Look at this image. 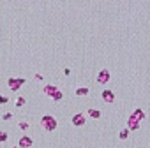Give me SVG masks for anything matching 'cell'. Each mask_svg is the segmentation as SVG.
Returning a JSON list of instances; mask_svg holds the SVG:
<instances>
[{"label":"cell","mask_w":150,"mask_h":148,"mask_svg":"<svg viewBox=\"0 0 150 148\" xmlns=\"http://www.w3.org/2000/svg\"><path fill=\"white\" fill-rule=\"evenodd\" d=\"M101 97H103V101H104L106 104H111V102H115V93H113L111 90H109V88H104V90H103Z\"/></svg>","instance_id":"cell-4"},{"label":"cell","mask_w":150,"mask_h":148,"mask_svg":"<svg viewBox=\"0 0 150 148\" xmlns=\"http://www.w3.org/2000/svg\"><path fill=\"white\" fill-rule=\"evenodd\" d=\"M44 93L49 95L55 102H58L60 99H62V92H60L57 87H53V85H46V87H44Z\"/></svg>","instance_id":"cell-2"},{"label":"cell","mask_w":150,"mask_h":148,"mask_svg":"<svg viewBox=\"0 0 150 148\" xmlns=\"http://www.w3.org/2000/svg\"><path fill=\"white\" fill-rule=\"evenodd\" d=\"M127 136H129V129L120 131V134H118V137H120V139H127Z\"/></svg>","instance_id":"cell-12"},{"label":"cell","mask_w":150,"mask_h":148,"mask_svg":"<svg viewBox=\"0 0 150 148\" xmlns=\"http://www.w3.org/2000/svg\"><path fill=\"white\" fill-rule=\"evenodd\" d=\"M2 118H4V120H11V118H13V115H11V113H5Z\"/></svg>","instance_id":"cell-17"},{"label":"cell","mask_w":150,"mask_h":148,"mask_svg":"<svg viewBox=\"0 0 150 148\" xmlns=\"http://www.w3.org/2000/svg\"><path fill=\"white\" fill-rule=\"evenodd\" d=\"M131 118H134V120H143L145 118V113H143V109H136V111H133V115H131Z\"/></svg>","instance_id":"cell-8"},{"label":"cell","mask_w":150,"mask_h":148,"mask_svg":"<svg viewBox=\"0 0 150 148\" xmlns=\"http://www.w3.org/2000/svg\"><path fill=\"white\" fill-rule=\"evenodd\" d=\"M7 132H4V131H0V143H4V141H7Z\"/></svg>","instance_id":"cell-14"},{"label":"cell","mask_w":150,"mask_h":148,"mask_svg":"<svg viewBox=\"0 0 150 148\" xmlns=\"http://www.w3.org/2000/svg\"><path fill=\"white\" fill-rule=\"evenodd\" d=\"M14 148H16V146H14Z\"/></svg>","instance_id":"cell-18"},{"label":"cell","mask_w":150,"mask_h":148,"mask_svg":"<svg viewBox=\"0 0 150 148\" xmlns=\"http://www.w3.org/2000/svg\"><path fill=\"white\" fill-rule=\"evenodd\" d=\"M18 146L19 148H30V146H32V137L21 136V137H19V141H18Z\"/></svg>","instance_id":"cell-7"},{"label":"cell","mask_w":150,"mask_h":148,"mask_svg":"<svg viewBox=\"0 0 150 148\" xmlns=\"http://www.w3.org/2000/svg\"><path fill=\"white\" fill-rule=\"evenodd\" d=\"M108 81H109V71L108 69H103L101 72L97 74V83L99 85H106Z\"/></svg>","instance_id":"cell-6"},{"label":"cell","mask_w":150,"mask_h":148,"mask_svg":"<svg viewBox=\"0 0 150 148\" xmlns=\"http://www.w3.org/2000/svg\"><path fill=\"white\" fill-rule=\"evenodd\" d=\"M25 83H27V79H25V78H9V81H7L9 88H11L13 92H18V90L21 88Z\"/></svg>","instance_id":"cell-3"},{"label":"cell","mask_w":150,"mask_h":148,"mask_svg":"<svg viewBox=\"0 0 150 148\" xmlns=\"http://www.w3.org/2000/svg\"><path fill=\"white\" fill-rule=\"evenodd\" d=\"M139 129V122L134 118H129V131H138Z\"/></svg>","instance_id":"cell-9"},{"label":"cell","mask_w":150,"mask_h":148,"mask_svg":"<svg viewBox=\"0 0 150 148\" xmlns=\"http://www.w3.org/2000/svg\"><path fill=\"white\" fill-rule=\"evenodd\" d=\"M19 129L27 131V129H28V122H23V120H21V122H19Z\"/></svg>","instance_id":"cell-15"},{"label":"cell","mask_w":150,"mask_h":148,"mask_svg":"<svg viewBox=\"0 0 150 148\" xmlns=\"http://www.w3.org/2000/svg\"><path fill=\"white\" fill-rule=\"evenodd\" d=\"M57 125H58V123H57V118H55L53 115H44L43 118H41V127H43L44 131L51 132V131L57 129Z\"/></svg>","instance_id":"cell-1"},{"label":"cell","mask_w":150,"mask_h":148,"mask_svg":"<svg viewBox=\"0 0 150 148\" xmlns=\"http://www.w3.org/2000/svg\"><path fill=\"white\" fill-rule=\"evenodd\" d=\"M5 102H9V99L4 97V95H0V104H5Z\"/></svg>","instance_id":"cell-16"},{"label":"cell","mask_w":150,"mask_h":148,"mask_svg":"<svg viewBox=\"0 0 150 148\" xmlns=\"http://www.w3.org/2000/svg\"><path fill=\"white\" fill-rule=\"evenodd\" d=\"M88 115L90 116H92V118H99V116H101V111H99V109H88Z\"/></svg>","instance_id":"cell-10"},{"label":"cell","mask_w":150,"mask_h":148,"mask_svg":"<svg viewBox=\"0 0 150 148\" xmlns=\"http://www.w3.org/2000/svg\"><path fill=\"white\" fill-rule=\"evenodd\" d=\"M25 102H27V101H25V97H18V99H16V106H18V108L25 106Z\"/></svg>","instance_id":"cell-13"},{"label":"cell","mask_w":150,"mask_h":148,"mask_svg":"<svg viewBox=\"0 0 150 148\" xmlns=\"http://www.w3.org/2000/svg\"><path fill=\"white\" fill-rule=\"evenodd\" d=\"M88 92H90L88 88H85V87H81V88H76V92H74V93H76V95H78V97H79V95H87Z\"/></svg>","instance_id":"cell-11"},{"label":"cell","mask_w":150,"mask_h":148,"mask_svg":"<svg viewBox=\"0 0 150 148\" xmlns=\"http://www.w3.org/2000/svg\"><path fill=\"white\" fill-rule=\"evenodd\" d=\"M73 125L74 127H81V125H85V122H87V118H85V115L83 113H76L74 116H73Z\"/></svg>","instance_id":"cell-5"}]
</instances>
